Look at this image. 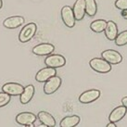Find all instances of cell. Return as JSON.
<instances>
[{
  "label": "cell",
  "mask_w": 127,
  "mask_h": 127,
  "mask_svg": "<svg viewBox=\"0 0 127 127\" xmlns=\"http://www.w3.org/2000/svg\"><path fill=\"white\" fill-rule=\"evenodd\" d=\"M36 31H37V26L33 22L24 25L19 33V41L23 44L31 41L33 38V36L35 35Z\"/></svg>",
  "instance_id": "cell-1"
},
{
  "label": "cell",
  "mask_w": 127,
  "mask_h": 127,
  "mask_svg": "<svg viewBox=\"0 0 127 127\" xmlns=\"http://www.w3.org/2000/svg\"><path fill=\"white\" fill-rule=\"evenodd\" d=\"M89 65L92 70L99 73H108L111 71V64L104 59L95 58L89 61Z\"/></svg>",
  "instance_id": "cell-2"
},
{
  "label": "cell",
  "mask_w": 127,
  "mask_h": 127,
  "mask_svg": "<svg viewBox=\"0 0 127 127\" xmlns=\"http://www.w3.org/2000/svg\"><path fill=\"white\" fill-rule=\"evenodd\" d=\"M61 19L63 23L69 28H72L75 25V16L73 13V9L69 6H64L61 8Z\"/></svg>",
  "instance_id": "cell-3"
},
{
  "label": "cell",
  "mask_w": 127,
  "mask_h": 127,
  "mask_svg": "<svg viewBox=\"0 0 127 127\" xmlns=\"http://www.w3.org/2000/svg\"><path fill=\"white\" fill-rule=\"evenodd\" d=\"M61 78L60 76H53L45 83L44 85V93L46 95H51L54 94L61 85Z\"/></svg>",
  "instance_id": "cell-4"
},
{
  "label": "cell",
  "mask_w": 127,
  "mask_h": 127,
  "mask_svg": "<svg viewBox=\"0 0 127 127\" xmlns=\"http://www.w3.org/2000/svg\"><path fill=\"white\" fill-rule=\"evenodd\" d=\"M45 64H46V66L57 69V68L63 67L66 64V59L60 54H53V55L50 54L46 58Z\"/></svg>",
  "instance_id": "cell-5"
},
{
  "label": "cell",
  "mask_w": 127,
  "mask_h": 127,
  "mask_svg": "<svg viewBox=\"0 0 127 127\" xmlns=\"http://www.w3.org/2000/svg\"><path fill=\"white\" fill-rule=\"evenodd\" d=\"M36 115L32 112H21L16 116V123L21 125L32 127L36 121Z\"/></svg>",
  "instance_id": "cell-6"
},
{
  "label": "cell",
  "mask_w": 127,
  "mask_h": 127,
  "mask_svg": "<svg viewBox=\"0 0 127 127\" xmlns=\"http://www.w3.org/2000/svg\"><path fill=\"white\" fill-rule=\"evenodd\" d=\"M101 57L111 65H117L123 61V56L118 51L112 49H107L105 51H103Z\"/></svg>",
  "instance_id": "cell-7"
},
{
  "label": "cell",
  "mask_w": 127,
  "mask_h": 127,
  "mask_svg": "<svg viewBox=\"0 0 127 127\" xmlns=\"http://www.w3.org/2000/svg\"><path fill=\"white\" fill-rule=\"evenodd\" d=\"M100 96V91L96 89H90L87 91L82 93L79 96V101L83 104H89L97 100Z\"/></svg>",
  "instance_id": "cell-8"
},
{
  "label": "cell",
  "mask_w": 127,
  "mask_h": 127,
  "mask_svg": "<svg viewBox=\"0 0 127 127\" xmlns=\"http://www.w3.org/2000/svg\"><path fill=\"white\" fill-rule=\"evenodd\" d=\"M55 46L49 43H43L39 44L32 48V53L36 56H48L53 53Z\"/></svg>",
  "instance_id": "cell-9"
},
{
  "label": "cell",
  "mask_w": 127,
  "mask_h": 127,
  "mask_svg": "<svg viewBox=\"0 0 127 127\" xmlns=\"http://www.w3.org/2000/svg\"><path fill=\"white\" fill-rule=\"evenodd\" d=\"M57 74V71L55 68L52 67H46L41 69L40 71L36 73L35 75V80L39 83H46L48 79H50L51 77H53Z\"/></svg>",
  "instance_id": "cell-10"
},
{
  "label": "cell",
  "mask_w": 127,
  "mask_h": 127,
  "mask_svg": "<svg viewBox=\"0 0 127 127\" xmlns=\"http://www.w3.org/2000/svg\"><path fill=\"white\" fill-rule=\"evenodd\" d=\"M24 90V87L18 83H7L2 86V91L7 93L8 95H21Z\"/></svg>",
  "instance_id": "cell-11"
},
{
  "label": "cell",
  "mask_w": 127,
  "mask_h": 127,
  "mask_svg": "<svg viewBox=\"0 0 127 127\" xmlns=\"http://www.w3.org/2000/svg\"><path fill=\"white\" fill-rule=\"evenodd\" d=\"M24 18L21 16H11L3 21V25L7 29H16L24 24Z\"/></svg>",
  "instance_id": "cell-12"
},
{
  "label": "cell",
  "mask_w": 127,
  "mask_h": 127,
  "mask_svg": "<svg viewBox=\"0 0 127 127\" xmlns=\"http://www.w3.org/2000/svg\"><path fill=\"white\" fill-rule=\"evenodd\" d=\"M72 9H73V13L76 21H82L85 17V15L86 14V12H85V0H76Z\"/></svg>",
  "instance_id": "cell-13"
},
{
  "label": "cell",
  "mask_w": 127,
  "mask_h": 127,
  "mask_svg": "<svg viewBox=\"0 0 127 127\" xmlns=\"http://www.w3.org/2000/svg\"><path fill=\"white\" fill-rule=\"evenodd\" d=\"M126 112H127L126 107L124 106V105L122 104V106H119V107H117V108H115V109L110 112V114H109V122H113V123H118V122H120V121L126 115Z\"/></svg>",
  "instance_id": "cell-14"
},
{
  "label": "cell",
  "mask_w": 127,
  "mask_h": 127,
  "mask_svg": "<svg viewBox=\"0 0 127 127\" xmlns=\"http://www.w3.org/2000/svg\"><path fill=\"white\" fill-rule=\"evenodd\" d=\"M37 118L38 120L41 122V124H46L47 127H54L56 126V121L49 112L42 110V111H39L37 114Z\"/></svg>",
  "instance_id": "cell-15"
},
{
  "label": "cell",
  "mask_w": 127,
  "mask_h": 127,
  "mask_svg": "<svg viewBox=\"0 0 127 127\" xmlns=\"http://www.w3.org/2000/svg\"><path fill=\"white\" fill-rule=\"evenodd\" d=\"M105 35L109 41H115L118 35V27L117 24L112 21H109L107 22V26L105 29Z\"/></svg>",
  "instance_id": "cell-16"
},
{
  "label": "cell",
  "mask_w": 127,
  "mask_h": 127,
  "mask_svg": "<svg viewBox=\"0 0 127 127\" xmlns=\"http://www.w3.org/2000/svg\"><path fill=\"white\" fill-rule=\"evenodd\" d=\"M34 92H35V89L32 85H28L27 86H25L24 90H23L22 94L21 95V97H20L21 104H23V105L28 104L33 97Z\"/></svg>",
  "instance_id": "cell-17"
},
{
  "label": "cell",
  "mask_w": 127,
  "mask_h": 127,
  "mask_svg": "<svg viewBox=\"0 0 127 127\" xmlns=\"http://www.w3.org/2000/svg\"><path fill=\"white\" fill-rule=\"evenodd\" d=\"M80 123V117L77 115H71L63 118L60 124V127H74Z\"/></svg>",
  "instance_id": "cell-18"
},
{
  "label": "cell",
  "mask_w": 127,
  "mask_h": 127,
  "mask_svg": "<svg viewBox=\"0 0 127 127\" xmlns=\"http://www.w3.org/2000/svg\"><path fill=\"white\" fill-rule=\"evenodd\" d=\"M85 12L90 17H94L97 12V5L95 0H85Z\"/></svg>",
  "instance_id": "cell-19"
},
{
  "label": "cell",
  "mask_w": 127,
  "mask_h": 127,
  "mask_svg": "<svg viewBox=\"0 0 127 127\" xmlns=\"http://www.w3.org/2000/svg\"><path fill=\"white\" fill-rule=\"evenodd\" d=\"M107 26V21L104 20H96L92 21L90 24V29L95 32H102L105 31Z\"/></svg>",
  "instance_id": "cell-20"
},
{
  "label": "cell",
  "mask_w": 127,
  "mask_h": 127,
  "mask_svg": "<svg viewBox=\"0 0 127 127\" xmlns=\"http://www.w3.org/2000/svg\"><path fill=\"white\" fill-rule=\"evenodd\" d=\"M115 44L118 46H123L127 45V30L118 33V35L115 39Z\"/></svg>",
  "instance_id": "cell-21"
},
{
  "label": "cell",
  "mask_w": 127,
  "mask_h": 127,
  "mask_svg": "<svg viewBox=\"0 0 127 127\" xmlns=\"http://www.w3.org/2000/svg\"><path fill=\"white\" fill-rule=\"evenodd\" d=\"M10 95H8L7 93H5V92H1L0 93V108L7 106V104L10 102Z\"/></svg>",
  "instance_id": "cell-22"
},
{
  "label": "cell",
  "mask_w": 127,
  "mask_h": 127,
  "mask_svg": "<svg viewBox=\"0 0 127 127\" xmlns=\"http://www.w3.org/2000/svg\"><path fill=\"white\" fill-rule=\"evenodd\" d=\"M115 7L121 10H126L127 9V0H116L115 1Z\"/></svg>",
  "instance_id": "cell-23"
},
{
  "label": "cell",
  "mask_w": 127,
  "mask_h": 127,
  "mask_svg": "<svg viewBox=\"0 0 127 127\" xmlns=\"http://www.w3.org/2000/svg\"><path fill=\"white\" fill-rule=\"evenodd\" d=\"M122 104H123L124 106L126 107V109H127V96H124V98L122 99Z\"/></svg>",
  "instance_id": "cell-24"
},
{
  "label": "cell",
  "mask_w": 127,
  "mask_h": 127,
  "mask_svg": "<svg viewBox=\"0 0 127 127\" xmlns=\"http://www.w3.org/2000/svg\"><path fill=\"white\" fill-rule=\"evenodd\" d=\"M122 17L127 20V9L126 10H122Z\"/></svg>",
  "instance_id": "cell-25"
},
{
  "label": "cell",
  "mask_w": 127,
  "mask_h": 127,
  "mask_svg": "<svg viewBox=\"0 0 127 127\" xmlns=\"http://www.w3.org/2000/svg\"><path fill=\"white\" fill-rule=\"evenodd\" d=\"M116 123H113V122H109V124L107 125V127H116L117 125L116 124Z\"/></svg>",
  "instance_id": "cell-26"
},
{
  "label": "cell",
  "mask_w": 127,
  "mask_h": 127,
  "mask_svg": "<svg viewBox=\"0 0 127 127\" xmlns=\"http://www.w3.org/2000/svg\"><path fill=\"white\" fill-rule=\"evenodd\" d=\"M2 7H3V2H2V0H0V9L2 8Z\"/></svg>",
  "instance_id": "cell-27"
}]
</instances>
